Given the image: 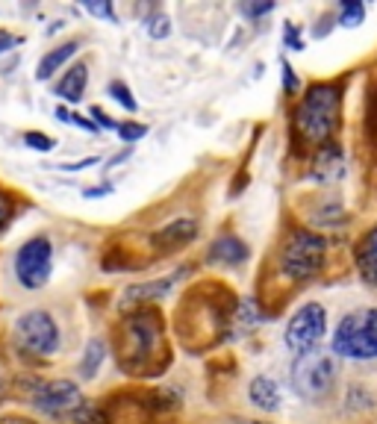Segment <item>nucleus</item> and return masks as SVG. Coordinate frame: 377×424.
Wrapping results in <instances>:
<instances>
[{
  "instance_id": "f257e3e1",
  "label": "nucleus",
  "mask_w": 377,
  "mask_h": 424,
  "mask_svg": "<svg viewBox=\"0 0 377 424\" xmlns=\"http://www.w3.org/2000/svg\"><path fill=\"white\" fill-rule=\"evenodd\" d=\"M239 309V295L224 280H198L174 309L177 342L189 354L212 351L230 336Z\"/></svg>"
},
{
  "instance_id": "f03ea898",
  "label": "nucleus",
  "mask_w": 377,
  "mask_h": 424,
  "mask_svg": "<svg viewBox=\"0 0 377 424\" xmlns=\"http://www.w3.org/2000/svg\"><path fill=\"white\" fill-rule=\"evenodd\" d=\"M116 363L127 378H159L171 366L168 324L159 306L130 309L112 333Z\"/></svg>"
},
{
  "instance_id": "7ed1b4c3",
  "label": "nucleus",
  "mask_w": 377,
  "mask_h": 424,
  "mask_svg": "<svg viewBox=\"0 0 377 424\" xmlns=\"http://www.w3.org/2000/svg\"><path fill=\"white\" fill-rule=\"evenodd\" d=\"M327 251H330L327 236L307 230V227H295L277 242V251L271 254L268 263V277L262 283H266V289L289 286V292L309 286L324 271Z\"/></svg>"
},
{
  "instance_id": "20e7f679",
  "label": "nucleus",
  "mask_w": 377,
  "mask_h": 424,
  "mask_svg": "<svg viewBox=\"0 0 377 424\" xmlns=\"http://www.w3.org/2000/svg\"><path fill=\"white\" fill-rule=\"evenodd\" d=\"M339 127H342V86L330 83V80L309 83L289 118L292 142H298L307 151H319L324 144L336 142Z\"/></svg>"
},
{
  "instance_id": "39448f33",
  "label": "nucleus",
  "mask_w": 377,
  "mask_h": 424,
  "mask_svg": "<svg viewBox=\"0 0 377 424\" xmlns=\"http://www.w3.org/2000/svg\"><path fill=\"white\" fill-rule=\"evenodd\" d=\"M330 354L357 363L377 360V306H359L339 318L330 339Z\"/></svg>"
},
{
  "instance_id": "423d86ee",
  "label": "nucleus",
  "mask_w": 377,
  "mask_h": 424,
  "mask_svg": "<svg viewBox=\"0 0 377 424\" xmlns=\"http://www.w3.org/2000/svg\"><path fill=\"white\" fill-rule=\"evenodd\" d=\"M336 356L330 351H313L295 360L292 366V389L307 404H324L336 386Z\"/></svg>"
},
{
  "instance_id": "0eeeda50",
  "label": "nucleus",
  "mask_w": 377,
  "mask_h": 424,
  "mask_svg": "<svg viewBox=\"0 0 377 424\" xmlns=\"http://www.w3.org/2000/svg\"><path fill=\"white\" fill-rule=\"evenodd\" d=\"M324 336H327V309L319 301H307L304 306L295 309V316L286 321L283 345L289 354H295V360H298L304 354L319 351Z\"/></svg>"
},
{
  "instance_id": "6e6552de",
  "label": "nucleus",
  "mask_w": 377,
  "mask_h": 424,
  "mask_svg": "<svg viewBox=\"0 0 377 424\" xmlns=\"http://www.w3.org/2000/svg\"><path fill=\"white\" fill-rule=\"evenodd\" d=\"M15 342L18 348L27 351L30 356H54L62 348V336H59V324L47 309H27L24 316L15 321Z\"/></svg>"
},
{
  "instance_id": "1a4fd4ad",
  "label": "nucleus",
  "mask_w": 377,
  "mask_h": 424,
  "mask_svg": "<svg viewBox=\"0 0 377 424\" xmlns=\"http://www.w3.org/2000/svg\"><path fill=\"white\" fill-rule=\"evenodd\" d=\"M15 280H18L27 292H39L47 286L54 271V244L47 236H30L12 259Z\"/></svg>"
},
{
  "instance_id": "9d476101",
  "label": "nucleus",
  "mask_w": 377,
  "mask_h": 424,
  "mask_svg": "<svg viewBox=\"0 0 377 424\" xmlns=\"http://www.w3.org/2000/svg\"><path fill=\"white\" fill-rule=\"evenodd\" d=\"M83 401L74 380H36L30 389V404L44 416H71Z\"/></svg>"
},
{
  "instance_id": "9b49d317",
  "label": "nucleus",
  "mask_w": 377,
  "mask_h": 424,
  "mask_svg": "<svg viewBox=\"0 0 377 424\" xmlns=\"http://www.w3.org/2000/svg\"><path fill=\"white\" fill-rule=\"evenodd\" d=\"M198 239V221L194 218H177L171 221L168 227H162V230H156L151 236V244H154V251L156 254H177V251H183L189 242Z\"/></svg>"
},
{
  "instance_id": "f8f14e48",
  "label": "nucleus",
  "mask_w": 377,
  "mask_h": 424,
  "mask_svg": "<svg viewBox=\"0 0 377 424\" xmlns=\"http://www.w3.org/2000/svg\"><path fill=\"white\" fill-rule=\"evenodd\" d=\"M245 259H251V248L245 244L236 233H221L212 239L206 248V263L209 266H221V268H236Z\"/></svg>"
},
{
  "instance_id": "ddd939ff",
  "label": "nucleus",
  "mask_w": 377,
  "mask_h": 424,
  "mask_svg": "<svg viewBox=\"0 0 377 424\" xmlns=\"http://www.w3.org/2000/svg\"><path fill=\"white\" fill-rule=\"evenodd\" d=\"M354 266H357V274L363 277V283L377 289V224H371L369 230L357 239V244H354Z\"/></svg>"
},
{
  "instance_id": "4468645a",
  "label": "nucleus",
  "mask_w": 377,
  "mask_h": 424,
  "mask_svg": "<svg viewBox=\"0 0 377 424\" xmlns=\"http://www.w3.org/2000/svg\"><path fill=\"white\" fill-rule=\"evenodd\" d=\"M342 171H345V159H342L339 142H330V144H324V148H319L313 162H309V177H313L316 183H333V180H339Z\"/></svg>"
},
{
  "instance_id": "2eb2a0df",
  "label": "nucleus",
  "mask_w": 377,
  "mask_h": 424,
  "mask_svg": "<svg viewBox=\"0 0 377 424\" xmlns=\"http://www.w3.org/2000/svg\"><path fill=\"white\" fill-rule=\"evenodd\" d=\"M174 280H177V274H174V277H162V280L142 283V286H130V289L124 292V295H121V304H124V309L130 313V309H139V306H151L154 301L166 298L168 292H171V286H174Z\"/></svg>"
},
{
  "instance_id": "dca6fc26",
  "label": "nucleus",
  "mask_w": 377,
  "mask_h": 424,
  "mask_svg": "<svg viewBox=\"0 0 377 424\" xmlns=\"http://www.w3.org/2000/svg\"><path fill=\"white\" fill-rule=\"evenodd\" d=\"M86 86H89V65L77 62L59 77V83L54 86V94L65 104H80L86 94Z\"/></svg>"
},
{
  "instance_id": "f3484780",
  "label": "nucleus",
  "mask_w": 377,
  "mask_h": 424,
  "mask_svg": "<svg viewBox=\"0 0 377 424\" xmlns=\"http://www.w3.org/2000/svg\"><path fill=\"white\" fill-rule=\"evenodd\" d=\"M77 51H80V42H77V39L62 42L59 47H51V51H47V54L39 59V65H36V80H42V83H44V80H51Z\"/></svg>"
},
{
  "instance_id": "a211bd4d",
  "label": "nucleus",
  "mask_w": 377,
  "mask_h": 424,
  "mask_svg": "<svg viewBox=\"0 0 377 424\" xmlns=\"http://www.w3.org/2000/svg\"><path fill=\"white\" fill-rule=\"evenodd\" d=\"M248 398L262 413H277V410H280V392H277V383L271 378H266V374H259V378L251 380Z\"/></svg>"
},
{
  "instance_id": "6ab92c4d",
  "label": "nucleus",
  "mask_w": 377,
  "mask_h": 424,
  "mask_svg": "<svg viewBox=\"0 0 377 424\" xmlns=\"http://www.w3.org/2000/svg\"><path fill=\"white\" fill-rule=\"evenodd\" d=\"M104 360H106V345H104L101 339H92L89 345H86L83 363H80V378H83V380H92Z\"/></svg>"
},
{
  "instance_id": "aec40b11",
  "label": "nucleus",
  "mask_w": 377,
  "mask_h": 424,
  "mask_svg": "<svg viewBox=\"0 0 377 424\" xmlns=\"http://www.w3.org/2000/svg\"><path fill=\"white\" fill-rule=\"evenodd\" d=\"M71 421L74 424H109V416H106V410L101 404H89V401H83L77 406V410L71 413Z\"/></svg>"
},
{
  "instance_id": "412c9836",
  "label": "nucleus",
  "mask_w": 377,
  "mask_h": 424,
  "mask_svg": "<svg viewBox=\"0 0 377 424\" xmlns=\"http://www.w3.org/2000/svg\"><path fill=\"white\" fill-rule=\"evenodd\" d=\"M342 27H359L366 21V4L363 0H345L339 6V18H336Z\"/></svg>"
},
{
  "instance_id": "4be33fe9",
  "label": "nucleus",
  "mask_w": 377,
  "mask_h": 424,
  "mask_svg": "<svg viewBox=\"0 0 377 424\" xmlns=\"http://www.w3.org/2000/svg\"><path fill=\"white\" fill-rule=\"evenodd\" d=\"M106 92H109V97H112V101H116V104H121L127 112H136V109H139V101L133 97V92H130V86L124 83V80H112Z\"/></svg>"
},
{
  "instance_id": "5701e85b",
  "label": "nucleus",
  "mask_w": 377,
  "mask_h": 424,
  "mask_svg": "<svg viewBox=\"0 0 377 424\" xmlns=\"http://www.w3.org/2000/svg\"><path fill=\"white\" fill-rule=\"evenodd\" d=\"M24 144H27V148H32V151L47 154V151L56 148V139H51L47 133H39V130H30V133H24Z\"/></svg>"
},
{
  "instance_id": "b1692460",
  "label": "nucleus",
  "mask_w": 377,
  "mask_h": 424,
  "mask_svg": "<svg viewBox=\"0 0 377 424\" xmlns=\"http://www.w3.org/2000/svg\"><path fill=\"white\" fill-rule=\"evenodd\" d=\"M116 133H118V139H121V142H139V139H144V136H147V127H144V124H139V121H121Z\"/></svg>"
},
{
  "instance_id": "393cba45",
  "label": "nucleus",
  "mask_w": 377,
  "mask_h": 424,
  "mask_svg": "<svg viewBox=\"0 0 377 424\" xmlns=\"http://www.w3.org/2000/svg\"><path fill=\"white\" fill-rule=\"evenodd\" d=\"M147 32H151V39H166L168 32H171L168 15H162V12L151 15V18H147Z\"/></svg>"
},
{
  "instance_id": "a878e982",
  "label": "nucleus",
  "mask_w": 377,
  "mask_h": 424,
  "mask_svg": "<svg viewBox=\"0 0 377 424\" xmlns=\"http://www.w3.org/2000/svg\"><path fill=\"white\" fill-rule=\"evenodd\" d=\"M280 83H283V92H286L289 97H295V94H298V89H301V80L295 77L292 65H289L286 59H280Z\"/></svg>"
},
{
  "instance_id": "bb28decb",
  "label": "nucleus",
  "mask_w": 377,
  "mask_h": 424,
  "mask_svg": "<svg viewBox=\"0 0 377 424\" xmlns=\"http://www.w3.org/2000/svg\"><path fill=\"white\" fill-rule=\"evenodd\" d=\"M283 44L292 47V51H304V39H301V30L295 27L292 21H283Z\"/></svg>"
},
{
  "instance_id": "cd10ccee",
  "label": "nucleus",
  "mask_w": 377,
  "mask_h": 424,
  "mask_svg": "<svg viewBox=\"0 0 377 424\" xmlns=\"http://www.w3.org/2000/svg\"><path fill=\"white\" fill-rule=\"evenodd\" d=\"M268 12H274L271 0H266V4H242V15H248V18H262Z\"/></svg>"
},
{
  "instance_id": "c85d7f7f",
  "label": "nucleus",
  "mask_w": 377,
  "mask_h": 424,
  "mask_svg": "<svg viewBox=\"0 0 377 424\" xmlns=\"http://www.w3.org/2000/svg\"><path fill=\"white\" fill-rule=\"evenodd\" d=\"M89 116L94 118V124H97V130H118V121H112L109 116H106V112L101 109V106H92V112H89Z\"/></svg>"
},
{
  "instance_id": "c756f323",
  "label": "nucleus",
  "mask_w": 377,
  "mask_h": 424,
  "mask_svg": "<svg viewBox=\"0 0 377 424\" xmlns=\"http://www.w3.org/2000/svg\"><path fill=\"white\" fill-rule=\"evenodd\" d=\"M12 216H15V212H12V201L6 198V194H0V233H4L6 227H9Z\"/></svg>"
},
{
  "instance_id": "7c9ffc66",
  "label": "nucleus",
  "mask_w": 377,
  "mask_h": 424,
  "mask_svg": "<svg viewBox=\"0 0 377 424\" xmlns=\"http://www.w3.org/2000/svg\"><path fill=\"white\" fill-rule=\"evenodd\" d=\"M86 9L92 12V15H97V18H109V21H116V12H112V4H86Z\"/></svg>"
},
{
  "instance_id": "2f4dec72",
  "label": "nucleus",
  "mask_w": 377,
  "mask_h": 424,
  "mask_svg": "<svg viewBox=\"0 0 377 424\" xmlns=\"http://www.w3.org/2000/svg\"><path fill=\"white\" fill-rule=\"evenodd\" d=\"M24 39L21 36H12V32H6V30H0V54H6V51H12L15 44H21Z\"/></svg>"
},
{
  "instance_id": "473e14b6",
  "label": "nucleus",
  "mask_w": 377,
  "mask_h": 424,
  "mask_svg": "<svg viewBox=\"0 0 377 424\" xmlns=\"http://www.w3.org/2000/svg\"><path fill=\"white\" fill-rule=\"evenodd\" d=\"M89 166H97V156H89V159H80V162H62V171H83Z\"/></svg>"
},
{
  "instance_id": "72a5a7b5",
  "label": "nucleus",
  "mask_w": 377,
  "mask_h": 424,
  "mask_svg": "<svg viewBox=\"0 0 377 424\" xmlns=\"http://www.w3.org/2000/svg\"><path fill=\"white\" fill-rule=\"evenodd\" d=\"M0 424H39L36 418H27V416H4Z\"/></svg>"
},
{
  "instance_id": "f704fd0d",
  "label": "nucleus",
  "mask_w": 377,
  "mask_h": 424,
  "mask_svg": "<svg viewBox=\"0 0 377 424\" xmlns=\"http://www.w3.org/2000/svg\"><path fill=\"white\" fill-rule=\"evenodd\" d=\"M112 189L109 186H97V189H89V192H83V198H101V194H109Z\"/></svg>"
},
{
  "instance_id": "c9c22d12",
  "label": "nucleus",
  "mask_w": 377,
  "mask_h": 424,
  "mask_svg": "<svg viewBox=\"0 0 377 424\" xmlns=\"http://www.w3.org/2000/svg\"><path fill=\"white\" fill-rule=\"evenodd\" d=\"M236 424H271V421H254V418H236Z\"/></svg>"
},
{
  "instance_id": "e433bc0d",
  "label": "nucleus",
  "mask_w": 377,
  "mask_h": 424,
  "mask_svg": "<svg viewBox=\"0 0 377 424\" xmlns=\"http://www.w3.org/2000/svg\"><path fill=\"white\" fill-rule=\"evenodd\" d=\"M4 392H6V383H4V374H0V401H4Z\"/></svg>"
}]
</instances>
